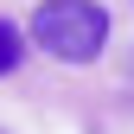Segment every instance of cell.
<instances>
[{
    "mask_svg": "<svg viewBox=\"0 0 134 134\" xmlns=\"http://www.w3.org/2000/svg\"><path fill=\"white\" fill-rule=\"evenodd\" d=\"M26 32L58 64H96L109 51V7L102 0H38Z\"/></svg>",
    "mask_w": 134,
    "mask_h": 134,
    "instance_id": "6da1fadb",
    "label": "cell"
},
{
    "mask_svg": "<svg viewBox=\"0 0 134 134\" xmlns=\"http://www.w3.org/2000/svg\"><path fill=\"white\" fill-rule=\"evenodd\" d=\"M0 134H7V128H0Z\"/></svg>",
    "mask_w": 134,
    "mask_h": 134,
    "instance_id": "3957f363",
    "label": "cell"
},
{
    "mask_svg": "<svg viewBox=\"0 0 134 134\" xmlns=\"http://www.w3.org/2000/svg\"><path fill=\"white\" fill-rule=\"evenodd\" d=\"M19 58H26V32L13 26V19H0V77L19 70Z\"/></svg>",
    "mask_w": 134,
    "mask_h": 134,
    "instance_id": "7a4b0ae2",
    "label": "cell"
}]
</instances>
